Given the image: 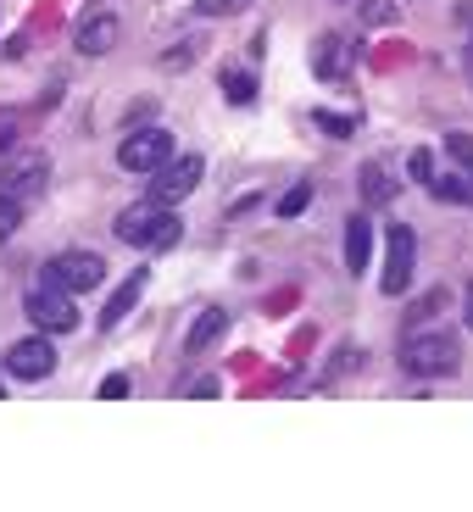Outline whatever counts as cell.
Instances as JSON below:
<instances>
[{"mask_svg": "<svg viewBox=\"0 0 473 512\" xmlns=\"http://www.w3.org/2000/svg\"><path fill=\"white\" fill-rule=\"evenodd\" d=\"M351 62H357V45H351V34H323L318 51H312V67H318L323 84H346V78H351Z\"/></svg>", "mask_w": 473, "mask_h": 512, "instance_id": "obj_8", "label": "cell"}, {"mask_svg": "<svg viewBox=\"0 0 473 512\" xmlns=\"http://www.w3.org/2000/svg\"><path fill=\"white\" fill-rule=\"evenodd\" d=\"M12 134H17V117L0 112V145H12Z\"/></svg>", "mask_w": 473, "mask_h": 512, "instance_id": "obj_26", "label": "cell"}, {"mask_svg": "<svg viewBox=\"0 0 473 512\" xmlns=\"http://www.w3.org/2000/svg\"><path fill=\"white\" fill-rule=\"evenodd\" d=\"M251 0H195V12L201 17H234V12H245Z\"/></svg>", "mask_w": 473, "mask_h": 512, "instance_id": "obj_21", "label": "cell"}, {"mask_svg": "<svg viewBox=\"0 0 473 512\" xmlns=\"http://www.w3.org/2000/svg\"><path fill=\"white\" fill-rule=\"evenodd\" d=\"M28 323H34L39 334H67L78 323V307L67 301V290H51V284H34V295L23 301Z\"/></svg>", "mask_w": 473, "mask_h": 512, "instance_id": "obj_5", "label": "cell"}, {"mask_svg": "<svg viewBox=\"0 0 473 512\" xmlns=\"http://www.w3.org/2000/svg\"><path fill=\"white\" fill-rule=\"evenodd\" d=\"M201 167H206L201 156H179V162L167 156V162L151 173V195H156V201H167V206L184 201V195H190L195 184H201Z\"/></svg>", "mask_w": 473, "mask_h": 512, "instance_id": "obj_7", "label": "cell"}, {"mask_svg": "<svg viewBox=\"0 0 473 512\" xmlns=\"http://www.w3.org/2000/svg\"><path fill=\"white\" fill-rule=\"evenodd\" d=\"M128 390H134V384H128V373H106V379H101V401H123Z\"/></svg>", "mask_w": 473, "mask_h": 512, "instance_id": "obj_23", "label": "cell"}, {"mask_svg": "<svg viewBox=\"0 0 473 512\" xmlns=\"http://www.w3.org/2000/svg\"><path fill=\"white\" fill-rule=\"evenodd\" d=\"M440 307H446V290H429V295H423V301H418V307H412V318H407V323H412V329H418V323H423V318H435Z\"/></svg>", "mask_w": 473, "mask_h": 512, "instance_id": "obj_22", "label": "cell"}, {"mask_svg": "<svg viewBox=\"0 0 473 512\" xmlns=\"http://www.w3.org/2000/svg\"><path fill=\"white\" fill-rule=\"evenodd\" d=\"M223 95H229L234 106H245L256 95V84H251V73H240V67H229V73H223Z\"/></svg>", "mask_w": 473, "mask_h": 512, "instance_id": "obj_16", "label": "cell"}, {"mask_svg": "<svg viewBox=\"0 0 473 512\" xmlns=\"http://www.w3.org/2000/svg\"><path fill=\"white\" fill-rule=\"evenodd\" d=\"M412 179H418V184L435 179V156H429V151H412Z\"/></svg>", "mask_w": 473, "mask_h": 512, "instance_id": "obj_24", "label": "cell"}, {"mask_svg": "<svg viewBox=\"0 0 473 512\" xmlns=\"http://www.w3.org/2000/svg\"><path fill=\"white\" fill-rule=\"evenodd\" d=\"M223 329H229V312L223 307H206L201 318H195V329L184 334V351H195V357H201V351H212L223 340Z\"/></svg>", "mask_w": 473, "mask_h": 512, "instance_id": "obj_12", "label": "cell"}, {"mask_svg": "<svg viewBox=\"0 0 473 512\" xmlns=\"http://www.w3.org/2000/svg\"><path fill=\"white\" fill-rule=\"evenodd\" d=\"M167 156H173V134H167V128H140V134H128V140L117 145V167H123V173H156Z\"/></svg>", "mask_w": 473, "mask_h": 512, "instance_id": "obj_4", "label": "cell"}, {"mask_svg": "<svg viewBox=\"0 0 473 512\" xmlns=\"http://www.w3.org/2000/svg\"><path fill=\"white\" fill-rule=\"evenodd\" d=\"M368 251H373V229H368V218H351V229H346V268H351V273H362V268H368Z\"/></svg>", "mask_w": 473, "mask_h": 512, "instance_id": "obj_14", "label": "cell"}, {"mask_svg": "<svg viewBox=\"0 0 473 512\" xmlns=\"http://www.w3.org/2000/svg\"><path fill=\"white\" fill-rule=\"evenodd\" d=\"M446 151L457 156V173H462V179H473V140H468V134H451Z\"/></svg>", "mask_w": 473, "mask_h": 512, "instance_id": "obj_19", "label": "cell"}, {"mask_svg": "<svg viewBox=\"0 0 473 512\" xmlns=\"http://www.w3.org/2000/svg\"><path fill=\"white\" fill-rule=\"evenodd\" d=\"M17 223H23V201L0 190V240H6V234H17Z\"/></svg>", "mask_w": 473, "mask_h": 512, "instance_id": "obj_18", "label": "cell"}, {"mask_svg": "<svg viewBox=\"0 0 473 512\" xmlns=\"http://www.w3.org/2000/svg\"><path fill=\"white\" fill-rule=\"evenodd\" d=\"M312 123H323V134H334V140H346V134H357V112H312Z\"/></svg>", "mask_w": 473, "mask_h": 512, "instance_id": "obj_17", "label": "cell"}, {"mask_svg": "<svg viewBox=\"0 0 473 512\" xmlns=\"http://www.w3.org/2000/svg\"><path fill=\"white\" fill-rule=\"evenodd\" d=\"M45 184H51V162H45L39 151L34 156H17L12 167H0V190L17 195V201H23V195H39Z\"/></svg>", "mask_w": 473, "mask_h": 512, "instance_id": "obj_9", "label": "cell"}, {"mask_svg": "<svg viewBox=\"0 0 473 512\" xmlns=\"http://www.w3.org/2000/svg\"><path fill=\"white\" fill-rule=\"evenodd\" d=\"M73 45H78L84 56H106V51L117 45V17H112V12L90 17V23H84V28L73 34Z\"/></svg>", "mask_w": 473, "mask_h": 512, "instance_id": "obj_11", "label": "cell"}, {"mask_svg": "<svg viewBox=\"0 0 473 512\" xmlns=\"http://www.w3.org/2000/svg\"><path fill=\"white\" fill-rule=\"evenodd\" d=\"M6 368L17 373V379H45V373L56 368V351L45 334H34V340H17L12 351H6Z\"/></svg>", "mask_w": 473, "mask_h": 512, "instance_id": "obj_10", "label": "cell"}, {"mask_svg": "<svg viewBox=\"0 0 473 512\" xmlns=\"http://www.w3.org/2000/svg\"><path fill=\"white\" fill-rule=\"evenodd\" d=\"M190 396H195V401H212V396H218V379H195Z\"/></svg>", "mask_w": 473, "mask_h": 512, "instance_id": "obj_25", "label": "cell"}, {"mask_svg": "<svg viewBox=\"0 0 473 512\" xmlns=\"http://www.w3.org/2000/svg\"><path fill=\"white\" fill-rule=\"evenodd\" d=\"M106 279V262L95 251H62L45 262V273H39V284H51V290H67V295H84L95 290V284Z\"/></svg>", "mask_w": 473, "mask_h": 512, "instance_id": "obj_3", "label": "cell"}, {"mask_svg": "<svg viewBox=\"0 0 473 512\" xmlns=\"http://www.w3.org/2000/svg\"><path fill=\"white\" fill-rule=\"evenodd\" d=\"M462 23H473V6H462ZM468 73H473V34H468Z\"/></svg>", "mask_w": 473, "mask_h": 512, "instance_id": "obj_27", "label": "cell"}, {"mask_svg": "<svg viewBox=\"0 0 473 512\" xmlns=\"http://www.w3.org/2000/svg\"><path fill=\"white\" fill-rule=\"evenodd\" d=\"M312 201V184H290L284 190V201H279V218H301V206Z\"/></svg>", "mask_w": 473, "mask_h": 512, "instance_id": "obj_20", "label": "cell"}, {"mask_svg": "<svg viewBox=\"0 0 473 512\" xmlns=\"http://www.w3.org/2000/svg\"><path fill=\"white\" fill-rule=\"evenodd\" d=\"M412 262H418V234L407 229V223H396V229L384 234V295H401L412 284Z\"/></svg>", "mask_w": 473, "mask_h": 512, "instance_id": "obj_6", "label": "cell"}, {"mask_svg": "<svg viewBox=\"0 0 473 512\" xmlns=\"http://www.w3.org/2000/svg\"><path fill=\"white\" fill-rule=\"evenodd\" d=\"M140 290H145V268H140V273H128V284L112 295V301H106V312H101V329H117V323H123L128 312H134V301H140Z\"/></svg>", "mask_w": 473, "mask_h": 512, "instance_id": "obj_13", "label": "cell"}, {"mask_svg": "<svg viewBox=\"0 0 473 512\" xmlns=\"http://www.w3.org/2000/svg\"><path fill=\"white\" fill-rule=\"evenodd\" d=\"M468 329H473V290H468Z\"/></svg>", "mask_w": 473, "mask_h": 512, "instance_id": "obj_28", "label": "cell"}, {"mask_svg": "<svg viewBox=\"0 0 473 512\" xmlns=\"http://www.w3.org/2000/svg\"><path fill=\"white\" fill-rule=\"evenodd\" d=\"M117 240H128V245H140V251H167V245H179V218L167 212V201H134V206H123L117 212Z\"/></svg>", "mask_w": 473, "mask_h": 512, "instance_id": "obj_1", "label": "cell"}, {"mask_svg": "<svg viewBox=\"0 0 473 512\" xmlns=\"http://www.w3.org/2000/svg\"><path fill=\"white\" fill-rule=\"evenodd\" d=\"M390 195H396V184H390V173H384L379 162H368V167H362V201H368V206H384Z\"/></svg>", "mask_w": 473, "mask_h": 512, "instance_id": "obj_15", "label": "cell"}, {"mask_svg": "<svg viewBox=\"0 0 473 512\" xmlns=\"http://www.w3.org/2000/svg\"><path fill=\"white\" fill-rule=\"evenodd\" d=\"M401 368L412 379H440V373L457 368V334L435 329V334H412L407 346H401Z\"/></svg>", "mask_w": 473, "mask_h": 512, "instance_id": "obj_2", "label": "cell"}]
</instances>
